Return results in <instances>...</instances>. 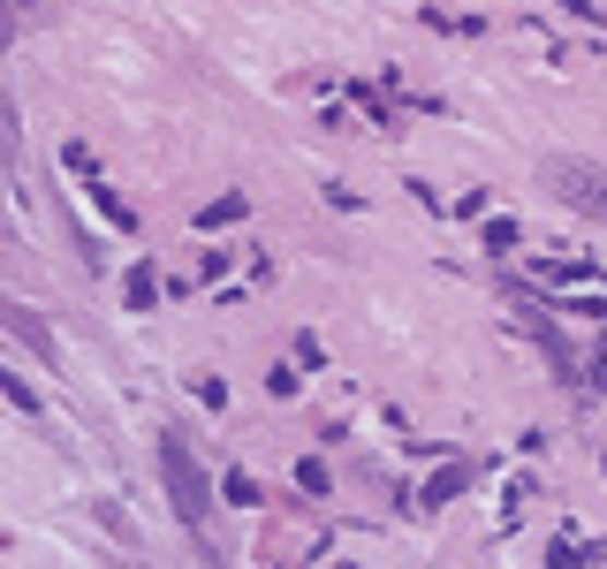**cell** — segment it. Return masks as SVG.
<instances>
[{
	"instance_id": "cell-1",
	"label": "cell",
	"mask_w": 607,
	"mask_h": 569,
	"mask_svg": "<svg viewBox=\"0 0 607 569\" xmlns=\"http://www.w3.org/2000/svg\"><path fill=\"white\" fill-rule=\"evenodd\" d=\"M159 486H167V501L182 509V524H205V517H213V478H205V463L190 455L182 432H159Z\"/></svg>"
},
{
	"instance_id": "cell-2",
	"label": "cell",
	"mask_w": 607,
	"mask_h": 569,
	"mask_svg": "<svg viewBox=\"0 0 607 569\" xmlns=\"http://www.w3.org/2000/svg\"><path fill=\"white\" fill-rule=\"evenodd\" d=\"M547 190H562L578 213H607V175L585 159H547Z\"/></svg>"
},
{
	"instance_id": "cell-3",
	"label": "cell",
	"mask_w": 607,
	"mask_h": 569,
	"mask_svg": "<svg viewBox=\"0 0 607 569\" xmlns=\"http://www.w3.org/2000/svg\"><path fill=\"white\" fill-rule=\"evenodd\" d=\"M0 327H8V334H15L38 365H61V342L46 334V319H38V311H23V304H8V296H0Z\"/></svg>"
},
{
	"instance_id": "cell-4",
	"label": "cell",
	"mask_w": 607,
	"mask_h": 569,
	"mask_svg": "<svg viewBox=\"0 0 607 569\" xmlns=\"http://www.w3.org/2000/svg\"><path fill=\"white\" fill-rule=\"evenodd\" d=\"M455 494H471V463H441V471L426 478V494H418V509H449Z\"/></svg>"
},
{
	"instance_id": "cell-5",
	"label": "cell",
	"mask_w": 607,
	"mask_h": 569,
	"mask_svg": "<svg viewBox=\"0 0 607 569\" xmlns=\"http://www.w3.org/2000/svg\"><path fill=\"white\" fill-rule=\"evenodd\" d=\"M251 213V198L243 190H228V198H213V205H198V228H236Z\"/></svg>"
},
{
	"instance_id": "cell-6",
	"label": "cell",
	"mask_w": 607,
	"mask_h": 569,
	"mask_svg": "<svg viewBox=\"0 0 607 569\" xmlns=\"http://www.w3.org/2000/svg\"><path fill=\"white\" fill-rule=\"evenodd\" d=\"M122 296H130V304H138V311H145L152 296H159V282H152L145 266H130V282H122Z\"/></svg>"
},
{
	"instance_id": "cell-7",
	"label": "cell",
	"mask_w": 607,
	"mask_h": 569,
	"mask_svg": "<svg viewBox=\"0 0 607 569\" xmlns=\"http://www.w3.org/2000/svg\"><path fill=\"white\" fill-rule=\"evenodd\" d=\"M0 395H8V403H15V411H38V388H23V380H15V372H0Z\"/></svg>"
},
{
	"instance_id": "cell-8",
	"label": "cell",
	"mask_w": 607,
	"mask_h": 569,
	"mask_svg": "<svg viewBox=\"0 0 607 569\" xmlns=\"http://www.w3.org/2000/svg\"><path fill=\"white\" fill-rule=\"evenodd\" d=\"M228 501H236V509H259V478L236 471V478H228Z\"/></svg>"
},
{
	"instance_id": "cell-9",
	"label": "cell",
	"mask_w": 607,
	"mask_h": 569,
	"mask_svg": "<svg viewBox=\"0 0 607 569\" xmlns=\"http://www.w3.org/2000/svg\"><path fill=\"white\" fill-rule=\"evenodd\" d=\"M297 486H304V494H326V463H319V455L297 463Z\"/></svg>"
},
{
	"instance_id": "cell-10",
	"label": "cell",
	"mask_w": 607,
	"mask_h": 569,
	"mask_svg": "<svg viewBox=\"0 0 607 569\" xmlns=\"http://www.w3.org/2000/svg\"><path fill=\"white\" fill-rule=\"evenodd\" d=\"M8 38H15V8L0 0V46H8Z\"/></svg>"
},
{
	"instance_id": "cell-11",
	"label": "cell",
	"mask_w": 607,
	"mask_h": 569,
	"mask_svg": "<svg viewBox=\"0 0 607 569\" xmlns=\"http://www.w3.org/2000/svg\"><path fill=\"white\" fill-rule=\"evenodd\" d=\"M578 562V555H570V547H555V555H547V569H570Z\"/></svg>"
},
{
	"instance_id": "cell-12",
	"label": "cell",
	"mask_w": 607,
	"mask_h": 569,
	"mask_svg": "<svg viewBox=\"0 0 607 569\" xmlns=\"http://www.w3.org/2000/svg\"><path fill=\"white\" fill-rule=\"evenodd\" d=\"M122 569H138V562H122Z\"/></svg>"
}]
</instances>
